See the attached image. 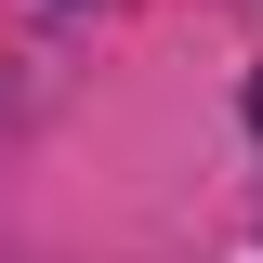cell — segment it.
I'll list each match as a JSON object with an SVG mask.
<instances>
[{
  "label": "cell",
  "mask_w": 263,
  "mask_h": 263,
  "mask_svg": "<svg viewBox=\"0 0 263 263\" xmlns=\"http://www.w3.org/2000/svg\"><path fill=\"white\" fill-rule=\"evenodd\" d=\"M250 119H263V79H250Z\"/></svg>",
  "instance_id": "1"
}]
</instances>
